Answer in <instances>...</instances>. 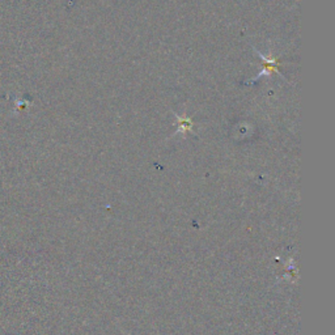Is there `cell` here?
Segmentation results:
<instances>
[{
	"instance_id": "6da1fadb",
	"label": "cell",
	"mask_w": 335,
	"mask_h": 335,
	"mask_svg": "<svg viewBox=\"0 0 335 335\" xmlns=\"http://www.w3.org/2000/svg\"><path fill=\"white\" fill-rule=\"evenodd\" d=\"M258 53V51H257ZM258 55L261 56L262 60L265 62V70L261 71V74L258 75L257 78L254 79V80H258L259 78H262V76H269V75H271L273 72H278V70H279V59L278 58H270L267 59L266 56H263V55L261 54V53H258ZM253 80V82H254Z\"/></svg>"
}]
</instances>
